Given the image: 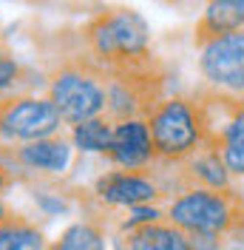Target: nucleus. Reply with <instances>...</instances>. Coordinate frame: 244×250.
<instances>
[{
  "label": "nucleus",
  "instance_id": "24",
  "mask_svg": "<svg viewBox=\"0 0 244 250\" xmlns=\"http://www.w3.org/2000/svg\"><path fill=\"white\" fill-rule=\"evenodd\" d=\"M236 250H242V248H236Z\"/></svg>",
  "mask_w": 244,
  "mask_h": 250
},
{
  "label": "nucleus",
  "instance_id": "10",
  "mask_svg": "<svg viewBox=\"0 0 244 250\" xmlns=\"http://www.w3.org/2000/svg\"><path fill=\"white\" fill-rule=\"evenodd\" d=\"M236 31H244V0H216L207 3V9L202 12L193 40L196 46H204L213 37H224Z\"/></svg>",
  "mask_w": 244,
  "mask_h": 250
},
{
  "label": "nucleus",
  "instance_id": "22",
  "mask_svg": "<svg viewBox=\"0 0 244 250\" xmlns=\"http://www.w3.org/2000/svg\"><path fill=\"white\" fill-rule=\"evenodd\" d=\"M9 216H12V213H9V208H6V202H3V199H0V225H3Z\"/></svg>",
  "mask_w": 244,
  "mask_h": 250
},
{
  "label": "nucleus",
  "instance_id": "2",
  "mask_svg": "<svg viewBox=\"0 0 244 250\" xmlns=\"http://www.w3.org/2000/svg\"><path fill=\"white\" fill-rule=\"evenodd\" d=\"M85 40L91 54L102 65H111V71L139 68L151 51V29L134 9L100 12L85 26Z\"/></svg>",
  "mask_w": 244,
  "mask_h": 250
},
{
  "label": "nucleus",
  "instance_id": "14",
  "mask_svg": "<svg viewBox=\"0 0 244 250\" xmlns=\"http://www.w3.org/2000/svg\"><path fill=\"white\" fill-rule=\"evenodd\" d=\"M0 250H48L43 230L23 216H9L0 225Z\"/></svg>",
  "mask_w": 244,
  "mask_h": 250
},
{
  "label": "nucleus",
  "instance_id": "4",
  "mask_svg": "<svg viewBox=\"0 0 244 250\" xmlns=\"http://www.w3.org/2000/svg\"><path fill=\"white\" fill-rule=\"evenodd\" d=\"M168 222L184 236L213 233L224 236L236 225V205L230 190H207V188H184L168 205Z\"/></svg>",
  "mask_w": 244,
  "mask_h": 250
},
{
  "label": "nucleus",
  "instance_id": "13",
  "mask_svg": "<svg viewBox=\"0 0 244 250\" xmlns=\"http://www.w3.org/2000/svg\"><path fill=\"white\" fill-rule=\"evenodd\" d=\"M122 242H125L128 250H190L187 236L179 228H173L170 222L125 228V239Z\"/></svg>",
  "mask_w": 244,
  "mask_h": 250
},
{
  "label": "nucleus",
  "instance_id": "1",
  "mask_svg": "<svg viewBox=\"0 0 244 250\" xmlns=\"http://www.w3.org/2000/svg\"><path fill=\"white\" fill-rule=\"evenodd\" d=\"M145 123L156 159L162 162H184L210 140L207 105L196 103L193 97H165Z\"/></svg>",
  "mask_w": 244,
  "mask_h": 250
},
{
  "label": "nucleus",
  "instance_id": "21",
  "mask_svg": "<svg viewBox=\"0 0 244 250\" xmlns=\"http://www.w3.org/2000/svg\"><path fill=\"white\" fill-rule=\"evenodd\" d=\"M9 182H12V176H9V168H6V165L0 162V190L9 185Z\"/></svg>",
  "mask_w": 244,
  "mask_h": 250
},
{
  "label": "nucleus",
  "instance_id": "18",
  "mask_svg": "<svg viewBox=\"0 0 244 250\" xmlns=\"http://www.w3.org/2000/svg\"><path fill=\"white\" fill-rule=\"evenodd\" d=\"M131 210V222L125 228H137V225H153V222H162V210L151 208V205H137V208H128Z\"/></svg>",
  "mask_w": 244,
  "mask_h": 250
},
{
  "label": "nucleus",
  "instance_id": "7",
  "mask_svg": "<svg viewBox=\"0 0 244 250\" xmlns=\"http://www.w3.org/2000/svg\"><path fill=\"white\" fill-rule=\"evenodd\" d=\"M108 159L122 171H145L156 159L151 142V131L145 120H125L114 123V140L108 148Z\"/></svg>",
  "mask_w": 244,
  "mask_h": 250
},
{
  "label": "nucleus",
  "instance_id": "6",
  "mask_svg": "<svg viewBox=\"0 0 244 250\" xmlns=\"http://www.w3.org/2000/svg\"><path fill=\"white\" fill-rule=\"evenodd\" d=\"M199 74L213 88V97L244 100V31L213 37L199 46Z\"/></svg>",
  "mask_w": 244,
  "mask_h": 250
},
{
  "label": "nucleus",
  "instance_id": "23",
  "mask_svg": "<svg viewBox=\"0 0 244 250\" xmlns=\"http://www.w3.org/2000/svg\"><path fill=\"white\" fill-rule=\"evenodd\" d=\"M242 108H244V100H242Z\"/></svg>",
  "mask_w": 244,
  "mask_h": 250
},
{
  "label": "nucleus",
  "instance_id": "20",
  "mask_svg": "<svg viewBox=\"0 0 244 250\" xmlns=\"http://www.w3.org/2000/svg\"><path fill=\"white\" fill-rule=\"evenodd\" d=\"M34 199H37V205H40L46 213H65V210H68V205L62 202V199H54V196H46V193H37Z\"/></svg>",
  "mask_w": 244,
  "mask_h": 250
},
{
  "label": "nucleus",
  "instance_id": "3",
  "mask_svg": "<svg viewBox=\"0 0 244 250\" xmlns=\"http://www.w3.org/2000/svg\"><path fill=\"white\" fill-rule=\"evenodd\" d=\"M105 85L102 68L91 62H65L48 77V100L62 123L77 128L105 114Z\"/></svg>",
  "mask_w": 244,
  "mask_h": 250
},
{
  "label": "nucleus",
  "instance_id": "9",
  "mask_svg": "<svg viewBox=\"0 0 244 250\" xmlns=\"http://www.w3.org/2000/svg\"><path fill=\"white\" fill-rule=\"evenodd\" d=\"M207 142L219 151L230 176H242L244 179V108H242V103H236L230 108L227 120L219 125V131L210 134Z\"/></svg>",
  "mask_w": 244,
  "mask_h": 250
},
{
  "label": "nucleus",
  "instance_id": "15",
  "mask_svg": "<svg viewBox=\"0 0 244 250\" xmlns=\"http://www.w3.org/2000/svg\"><path fill=\"white\" fill-rule=\"evenodd\" d=\"M71 140H74V145L82 154H108L111 140H114V123L102 114L97 120H88V123L77 125L74 131H71Z\"/></svg>",
  "mask_w": 244,
  "mask_h": 250
},
{
  "label": "nucleus",
  "instance_id": "12",
  "mask_svg": "<svg viewBox=\"0 0 244 250\" xmlns=\"http://www.w3.org/2000/svg\"><path fill=\"white\" fill-rule=\"evenodd\" d=\"M187 168V188H207V190H230V171L224 168L222 156L213 145L207 142L204 148H199L190 159L182 162Z\"/></svg>",
  "mask_w": 244,
  "mask_h": 250
},
{
  "label": "nucleus",
  "instance_id": "11",
  "mask_svg": "<svg viewBox=\"0 0 244 250\" xmlns=\"http://www.w3.org/2000/svg\"><path fill=\"white\" fill-rule=\"evenodd\" d=\"M17 165L29 168V171H43V173H60L68 168L71 162V145L62 137H51V140L29 142V145H17L12 151Z\"/></svg>",
  "mask_w": 244,
  "mask_h": 250
},
{
  "label": "nucleus",
  "instance_id": "17",
  "mask_svg": "<svg viewBox=\"0 0 244 250\" xmlns=\"http://www.w3.org/2000/svg\"><path fill=\"white\" fill-rule=\"evenodd\" d=\"M17 74H20V65H17V60L12 57V51L0 48V91H6V88L17 80Z\"/></svg>",
  "mask_w": 244,
  "mask_h": 250
},
{
  "label": "nucleus",
  "instance_id": "16",
  "mask_svg": "<svg viewBox=\"0 0 244 250\" xmlns=\"http://www.w3.org/2000/svg\"><path fill=\"white\" fill-rule=\"evenodd\" d=\"M48 250H105V233L94 222H74L48 245Z\"/></svg>",
  "mask_w": 244,
  "mask_h": 250
},
{
  "label": "nucleus",
  "instance_id": "8",
  "mask_svg": "<svg viewBox=\"0 0 244 250\" xmlns=\"http://www.w3.org/2000/svg\"><path fill=\"white\" fill-rule=\"evenodd\" d=\"M94 193L108 205L137 208L159 196V185L142 171H114L94 182Z\"/></svg>",
  "mask_w": 244,
  "mask_h": 250
},
{
  "label": "nucleus",
  "instance_id": "19",
  "mask_svg": "<svg viewBox=\"0 0 244 250\" xmlns=\"http://www.w3.org/2000/svg\"><path fill=\"white\" fill-rule=\"evenodd\" d=\"M190 250H222V236L213 233H190L187 236Z\"/></svg>",
  "mask_w": 244,
  "mask_h": 250
},
{
  "label": "nucleus",
  "instance_id": "5",
  "mask_svg": "<svg viewBox=\"0 0 244 250\" xmlns=\"http://www.w3.org/2000/svg\"><path fill=\"white\" fill-rule=\"evenodd\" d=\"M60 114L48 97H9L0 100V142L29 145V142L51 140L60 131Z\"/></svg>",
  "mask_w": 244,
  "mask_h": 250
}]
</instances>
